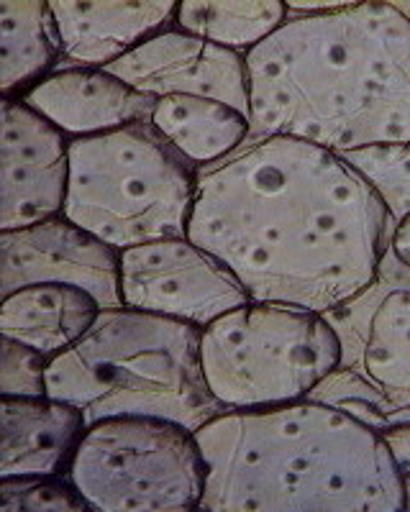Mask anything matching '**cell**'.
<instances>
[{
  "label": "cell",
  "mask_w": 410,
  "mask_h": 512,
  "mask_svg": "<svg viewBox=\"0 0 410 512\" xmlns=\"http://www.w3.org/2000/svg\"><path fill=\"white\" fill-rule=\"evenodd\" d=\"M393 226L341 154L295 136H257L200 167L188 239L257 303L326 315L375 285Z\"/></svg>",
  "instance_id": "6da1fadb"
},
{
  "label": "cell",
  "mask_w": 410,
  "mask_h": 512,
  "mask_svg": "<svg viewBox=\"0 0 410 512\" xmlns=\"http://www.w3.org/2000/svg\"><path fill=\"white\" fill-rule=\"evenodd\" d=\"M252 134L344 154L410 141V18L362 0L287 18L246 54Z\"/></svg>",
  "instance_id": "7a4b0ae2"
},
{
  "label": "cell",
  "mask_w": 410,
  "mask_h": 512,
  "mask_svg": "<svg viewBox=\"0 0 410 512\" xmlns=\"http://www.w3.org/2000/svg\"><path fill=\"white\" fill-rule=\"evenodd\" d=\"M208 512H405L382 431L316 400L223 410L195 431Z\"/></svg>",
  "instance_id": "3957f363"
},
{
  "label": "cell",
  "mask_w": 410,
  "mask_h": 512,
  "mask_svg": "<svg viewBox=\"0 0 410 512\" xmlns=\"http://www.w3.org/2000/svg\"><path fill=\"white\" fill-rule=\"evenodd\" d=\"M203 326L136 308H103L85 336L49 359L47 395L77 405L88 425L154 415L198 431L221 415L200 361Z\"/></svg>",
  "instance_id": "277c9868"
},
{
  "label": "cell",
  "mask_w": 410,
  "mask_h": 512,
  "mask_svg": "<svg viewBox=\"0 0 410 512\" xmlns=\"http://www.w3.org/2000/svg\"><path fill=\"white\" fill-rule=\"evenodd\" d=\"M198 172L152 123L70 141L62 216L123 251L188 236Z\"/></svg>",
  "instance_id": "5b68a950"
},
{
  "label": "cell",
  "mask_w": 410,
  "mask_h": 512,
  "mask_svg": "<svg viewBox=\"0 0 410 512\" xmlns=\"http://www.w3.org/2000/svg\"><path fill=\"white\" fill-rule=\"evenodd\" d=\"M208 390L226 410L305 400L344 364L341 336L323 313L249 300L203 328Z\"/></svg>",
  "instance_id": "8992f818"
},
{
  "label": "cell",
  "mask_w": 410,
  "mask_h": 512,
  "mask_svg": "<svg viewBox=\"0 0 410 512\" xmlns=\"http://www.w3.org/2000/svg\"><path fill=\"white\" fill-rule=\"evenodd\" d=\"M70 479L95 512H193L208 464L188 425L113 415L88 425Z\"/></svg>",
  "instance_id": "52a82bcc"
},
{
  "label": "cell",
  "mask_w": 410,
  "mask_h": 512,
  "mask_svg": "<svg viewBox=\"0 0 410 512\" xmlns=\"http://www.w3.org/2000/svg\"><path fill=\"white\" fill-rule=\"evenodd\" d=\"M121 300L126 308L208 326L252 297L211 251L180 236L121 251Z\"/></svg>",
  "instance_id": "ba28073f"
},
{
  "label": "cell",
  "mask_w": 410,
  "mask_h": 512,
  "mask_svg": "<svg viewBox=\"0 0 410 512\" xmlns=\"http://www.w3.org/2000/svg\"><path fill=\"white\" fill-rule=\"evenodd\" d=\"M0 111V231L62 216L72 139L21 98H3Z\"/></svg>",
  "instance_id": "9c48e42d"
},
{
  "label": "cell",
  "mask_w": 410,
  "mask_h": 512,
  "mask_svg": "<svg viewBox=\"0 0 410 512\" xmlns=\"http://www.w3.org/2000/svg\"><path fill=\"white\" fill-rule=\"evenodd\" d=\"M39 282L82 287L100 308H121V251L65 216L0 231V297Z\"/></svg>",
  "instance_id": "30bf717a"
},
{
  "label": "cell",
  "mask_w": 410,
  "mask_h": 512,
  "mask_svg": "<svg viewBox=\"0 0 410 512\" xmlns=\"http://www.w3.org/2000/svg\"><path fill=\"white\" fill-rule=\"evenodd\" d=\"M103 70L157 100L167 95H200L231 105L252 118L246 54L177 26L144 41Z\"/></svg>",
  "instance_id": "8fae6325"
},
{
  "label": "cell",
  "mask_w": 410,
  "mask_h": 512,
  "mask_svg": "<svg viewBox=\"0 0 410 512\" xmlns=\"http://www.w3.org/2000/svg\"><path fill=\"white\" fill-rule=\"evenodd\" d=\"M375 287L380 290L377 282ZM362 295L369 300V308L359 297L341 305L362 318H352L339 308L326 313V318L341 338L359 336L341 344L344 361L357 354L359 364L352 369L380 387L395 420V415L410 410V269L403 282L382 287L377 297L369 290Z\"/></svg>",
  "instance_id": "7c38bea8"
},
{
  "label": "cell",
  "mask_w": 410,
  "mask_h": 512,
  "mask_svg": "<svg viewBox=\"0 0 410 512\" xmlns=\"http://www.w3.org/2000/svg\"><path fill=\"white\" fill-rule=\"evenodd\" d=\"M21 100L62 128L70 139L152 123L157 108V98L131 88L129 82L103 67L75 64H62Z\"/></svg>",
  "instance_id": "4fadbf2b"
},
{
  "label": "cell",
  "mask_w": 410,
  "mask_h": 512,
  "mask_svg": "<svg viewBox=\"0 0 410 512\" xmlns=\"http://www.w3.org/2000/svg\"><path fill=\"white\" fill-rule=\"evenodd\" d=\"M67 67H108L172 29L180 0H49Z\"/></svg>",
  "instance_id": "5bb4252c"
},
{
  "label": "cell",
  "mask_w": 410,
  "mask_h": 512,
  "mask_svg": "<svg viewBox=\"0 0 410 512\" xmlns=\"http://www.w3.org/2000/svg\"><path fill=\"white\" fill-rule=\"evenodd\" d=\"M0 479L70 477L88 420L77 405L54 397L0 395Z\"/></svg>",
  "instance_id": "9a60e30c"
},
{
  "label": "cell",
  "mask_w": 410,
  "mask_h": 512,
  "mask_svg": "<svg viewBox=\"0 0 410 512\" xmlns=\"http://www.w3.org/2000/svg\"><path fill=\"white\" fill-rule=\"evenodd\" d=\"M100 310L95 295L82 287L39 282L3 297L0 333L54 359L93 328Z\"/></svg>",
  "instance_id": "2e32d148"
},
{
  "label": "cell",
  "mask_w": 410,
  "mask_h": 512,
  "mask_svg": "<svg viewBox=\"0 0 410 512\" xmlns=\"http://www.w3.org/2000/svg\"><path fill=\"white\" fill-rule=\"evenodd\" d=\"M65 57L57 18L49 0L0 3V90L3 98H24L59 70Z\"/></svg>",
  "instance_id": "e0dca14e"
},
{
  "label": "cell",
  "mask_w": 410,
  "mask_h": 512,
  "mask_svg": "<svg viewBox=\"0 0 410 512\" xmlns=\"http://www.w3.org/2000/svg\"><path fill=\"white\" fill-rule=\"evenodd\" d=\"M152 126L195 167L221 162L252 136V118L231 105L200 95L159 98Z\"/></svg>",
  "instance_id": "ac0fdd59"
},
{
  "label": "cell",
  "mask_w": 410,
  "mask_h": 512,
  "mask_svg": "<svg viewBox=\"0 0 410 512\" xmlns=\"http://www.w3.org/2000/svg\"><path fill=\"white\" fill-rule=\"evenodd\" d=\"M285 0H180L175 26L249 54L287 21Z\"/></svg>",
  "instance_id": "d6986e66"
},
{
  "label": "cell",
  "mask_w": 410,
  "mask_h": 512,
  "mask_svg": "<svg viewBox=\"0 0 410 512\" xmlns=\"http://www.w3.org/2000/svg\"><path fill=\"white\" fill-rule=\"evenodd\" d=\"M341 157L380 195L387 213L398 223L410 213V141L408 144H372L344 152Z\"/></svg>",
  "instance_id": "ffe728a7"
},
{
  "label": "cell",
  "mask_w": 410,
  "mask_h": 512,
  "mask_svg": "<svg viewBox=\"0 0 410 512\" xmlns=\"http://www.w3.org/2000/svg\"><path fill=\"white\" fill-rule=\"evenodd\" d=\"M308 400L334 405V408L354 415L377 431H385L393 425V408H390V402L382 395L380 387L369 382L362 372L344 367V364L328 374L318 387H313Z\"/></svg>",
  "instance_id": "44dd1931"
},
{
  "label": "cell",
  "mask_w": 410,
  "mask_h": 512,
  "mask_svg": "<svg viewBox=\"0 0 410 512\" xmlns=\"http://www.w3.org/2000/svg\"><path fill=\"white\" fill-rule=\"evenodd\" d=\"M0 507L6 512L90 510L88 500L77 492L70 477H3L0 479Z\"/></svg>",
  "instance_id": "7402d4cb"
},
{
  "label": "cell",
  "mask_w": 410,
  "mask_h": 512,
  "mask_svg": "<svg viewBox=\"0 0 410 512\" xmlns=\"http://www.w3.org/2000/svg\"><path fill=\"white\" fill-rule=\"evenodd\" d=\"M49 356L31 346L0 338V395L44 397L47 395Z\"/></svg>",
  "instance_id": "603a6c76"
},
{
  "label": "cell",
  "mask_w": 410,
  "mask_h": 512,
  "mask_svg": "<svg viewBox=\"0 0 410 512\" xmlns=\"http://www.w3.org/2000/svg\"><path fill=\"white\" fill-rule=\"evenodd\" d=\"M387 446L395 456V466H398L400 482H403L405 495V512H410V420L408 423H395L382 431Z\"/></svg>",
  "instance_id": "cb8c5ba5"
},
{
  "label": "cell",
  "mask_w": 410,
  "mask_h": 512,
  "mask_svg": "<svg viewBox=\"0 0 410 512\" xmlns=\"http://www.w3.org/2000/svg\"><path fill=\"white\" fill-rule=\"evenodd\" d=\"M390 254H393L405 269H410V213L405 218H400V221L393 226V236H390Z\"/></svg>",
  "instance_id": "d4e9b609"
},
{
  "label": "cell",
  "mask_w": 410,
  "mask_h": 512,
  "mask_svg": "<svg viewBox=\"0 0 410 512\" xmlns=\"http://www.w3.org/2000/svg\"><path fill=\"white\" fill-rule=\"evenodd\" d=\"M352 3V0H341V3H331V0H287V11H300L303 16L308 13H331V11H339V8H346Z\"/></svg>",
  "instance_id": "484cf974"
}]
</instances>
